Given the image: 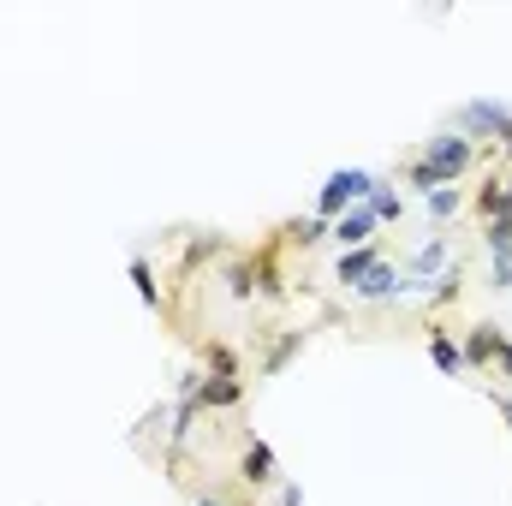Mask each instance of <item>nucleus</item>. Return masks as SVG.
Wrapping results in <instances>:
<instances>
[{
	"label": "nucleus",
	"mask_w": 512,
	"mask_h": 506,
	"mask_svg": "<svg viewBox=\"0 0 512 506\" xmlns=\"http://www.w3.org/2000/svg\"><path fill=\"white\" fill-rule=\"evenodd\" d=\"M471 155H477V143H471V137H459V131L429 137V143H423V155L411 161V185H417V191H441V185H453V179L471 167Z\"/></svg>",
	"instance_id": "f257e3e1"
},
{
	"label": "nucleus",
	"mask_w": 512,
	"mask_h": 506,
	"mask_svg": "<svg viewBox=\"0 0 512 506\" xmlns=\"http://www.w3.org/2000/svg\"><path fill=\"white\" fill-rule=\"evenodd\" d=\"M370 191H376V173H364V167H340V173H328L322 191H316V221H340L346 209L370 203Z\"/></svg>",
	"instance_id": "f03ea898"
},
{
	"label": "nucleus",
	"mask_w": 512,
	"mask_h": 506,
	"mask_svg": "<svg viewBox=\"0 0 512 506\" xmlns=\"http://www.w3.org/2000/svg\"><path fill=\"white\" fill-rule=\"evenodd\" d=\"M417 292V280H405L393 262H376L358 286H352V298H364V304H387V298H411Z\"/></svg>",
	"instance_id": "7ed1b4c3"
},
{
	"label": "nucleus",
	"mask_w": 512,
	"mask_h": 506,
	"mask_svg": "<svg viewBox=\"0 0 512 506\" xmlns=\"http://www.w3.org/2000/svg\"><path fill=\"white\" fill-rule=\"evenodd\" d=\"M459 352H465V370H483V364H495V358H507V352H512V340L501 334V328H471Z\"/></svg>",
	"instance_id": "20e7f679"
},
{
	"label": "nucleus",
	"mask_w": 512,
	"mask_h": 506,
	"mask_svg": "<svg viewBox=\"0 0 512 506\" xmlns=\"http://www.w3.org/2000/svg\"><path fill=\"white\" fill-rule=\"evenodd\" d=\"M471 131H495L501 143L512 137V114L501 108V102H471L465 114H459V137H471Z\"/></svg>",
	"instance_id": "39448f33"
},
{
	"label": "nucleus",
	"mask_w": 512,
	"mask_h": 506,
	"mask_svg": "<svg viewBox=\"0 0 512 506\" xmlns=\"http://www.w3.org/2000/svg\"><path fill=\"white\" fill-rule=\"evenodd\" d=\"M382 221H376V209L370 203H358V209H346L340 221H334V239L346 245V251H358V245H370V233H376Z\"/></svg>",
	"instance_id": "423d86ee"
},
{
	"label": "nucleus",
	"mask_w": 512,
	"mask_h": 506,
	"mask_svg": "<svg viewBox=\"0 0 512 506\" xmlns=\"http://www.w3.org/2000/svg\"><path fill=\"white\" fill-rule=\"evenodd\" d=\"M239 477H245L251 489L280 483V465H274V447H268V441H251V447H245V459H239Z\"/></svg>",
	"instance_id": "0eeeda50"
},
{
	"label": "nucleus",
	"mask_w": 512,
	"mask_h": 506,
	"mask_svg": "<svg viewBox=\"0 0 512 506\" xmlns=\"http://www.w3.org/2000/svg\"><path fill=\"white\" fill-rule=\"evenodd\" d=\"M376 262H382V251H376V245H358V251H340V268H334V274H340V286H358Z\"/></svg>",
	"instance_id": "6e6552de"
},
{
	"label": "nucleus",
	"mask_w": 512,
	"mask_h": 506,
	"mask_svg": "<svg viewBox=\"0 0 512 506\" xmlns=\"http://www.w3.org/2000/svg\"><path fill=\"white\" fill-rule=\"evenodd\" d=\"M477 209H483L489 221H512V179H489V185L477 191Z\"/></svg>",
	"instance_id": "1a4fd4ad"
},
{
	"label": "nucleus",
	"mask_w": 512,
	"mask_h": 506,
	"mask_svg": "<svg viewBox=\"0 0 512 506\" xmlns=\"http://www.w3.org/2000/svg\"><path fill=\"white\" fill-rule=\"evenodd\" d=\"M239 399H245V381H233V376L203 381V405H209V411H227V405H239Z\"/></svg>",
	"instance_id": "9d476101"
},
{
	"label": "nucleus",
	"mask_w": 512,
	"mask_h": 506,
	"mask_svg": "<svg viewBox=\"0 0 512 506\" xmlns=\"http://www.w3.org/2000/svg\"><path fill=\"white\" fill-rule=\"evenodd\" d=\"M429 364H435L441 376H459V370H465V352H459L447 334H429Z\"/></svg>",
	"instance_id": "9b49d317"
},
{
	"label": "nucleus",
	"mask_w": 512,
	"mask_h": 506,
	"mask_svg": "<svg viewBox=\"0 0 512 506\" xmlns=\"http://www.w3.org/2000/svg\"><path fill=\"white\" fill-rule=\"evenodd\" d=\"M131 286H137V298H143V304H149V310H155V304H161V286H155V268H149V262H143V256H131Z\"/></svg>",
	"instance_id": "f8f14e48"
},
{
	"label": "nucleus",
	"mask_w": 512,
	"mask_h": 506,
	"mask_svg": "<svg viewBox=\"0 0 512 506\" xmlns=\"http://www.w3.org/2000/svg\"><path fill=\"white\" fill-rule=\"evenodd\" d=\"M459 203H465V191H459V185L429 191V215H435V221H453V215H459Z\"/></svg>",
	"instance_id": "ddd939ff"
},
{
	"label": "nucleus",
	"mask_w": 512,
	"mask_h": 506,
	"mask_svg": "<svg viewBox=\"0 0 512 506\" xmlns=\"http://www.w3.org/2000/svg\"><path fill=\"white\" fill-rule=\"evenodd\" d=\"M441 262H447V245H441V239H429V245H417V256H411V274L423 280V274H435Z\"/></svg>",
	"instance_id": "4468645a"
},
{
	"label": "nucleus",
	"mask_w": 512,
	"mask_h": 506,
	"mask_svg": "<svg viewBox=\"0 0 512 506\" xmlns=\"http://www.w3.org/2000/svg\"><path fill=\"white\" fill-rule=\"evenodd\" d=\"M370 209H376V221H399V215H405V197H393L382 179H376V191H370Z\"/></svg>",
	"instance_id": "2eb2a0df"
},
{
	"label": "nucleus",
	"mask_w": 512,
	"mask_h": 506,
	"mask_svg": "<svg viewBox=\"0 0 512 506\" xmlns=\"http://www.w3.org/2000/svg\"><path fill=\"white\" fill-rule=\"evenodd\" d=\"M251 280H256V268H251V262H233V268H227V292H233L239 304H245V298L256 292Z\"/></svg>",
	"instance_id": "dca6fc26"
},
{
	"label": "nucleus",
	"mask_w": 512,
	"mask_h": 506,
	"mask_svg": "<svg viewBox=\"0 0 512 506\" xmlns=\"http://www.w3.org/2000/svg\"><path fill=\"white\" fill-rule=\"evenodd\" d=\"M483 245H489V256H512V221H489Z\"/></svg>",
	"instance_id": "f3484780"
},
{
	"label": "nucleus",
	"mask_w": 512,
	"mask_h": 506,
	"mask_svg": "<svg viewBox=\"0 0 512 506\" xmlns=\"http://www.w3.org/2000/svg\"><path fill=\"white\" fill-rule=\"evenodd\" d=\"M298 346H304V334H286V340H280V346L268 352V364H262V370H268V376H274V370H286V358H292Z\"/></svg>",
	"instance_id": "a211bd4d"
},
{
	"label": "nucleus",
	"mask_w": 512,
	"mask_h": 506,
	"mask_svg": "<svg viewBox=\"0 0 512 506\" xmlns=\"http://www.w3.org/2000/svg\"><path fill=\"white\" fill-rule=\"evenodd\" d=\"M209 364H215V376H233V381H239V358H233L227 346H209Z\"/></svg>",
	"instance_id": "6ab92c4d"
},
{
	"label": "nucleus",
	"mask_w": 512,
	"mask_h": 506,
	"mask_svg": "<svg viewBox=\"0 0 512 506\" xmlns=\"http://www.w3.org/2000/svg\"><path fill=\"white\" fill-rule=\"evenodd\" d=\"M429 292H435V298H459V262H447V274H441Z\"/></svg>",
	"instance_id": "aec40b11"
},
{
	"label": "nucleus",
	"mask_w": 512,
	"mask_h": 506,
	"mask_svg": "<svg viewBox=\"0 0 512 506\" xmlns=\"http://www.w3.org/2000/svg\"><path fill=\"white\" fill-rule=\"evenodd\" d=\"M495 292H512V256H495Z\"/></svg>",
	"instance_id": "412c9836"
},
{
	"label": "nucleus",
	"mask_w": 512,
	"mask_h": 506,
	"mask_svg": "<svg viewBox=\"0 0 512 506\" xmlns=\"http://www.w3.org/2000/svg\"><path fill=\"white\" fill-rule=\"evenodd\" d=\"M322 233H328V221H304V227H298V245H316Z\"/></svg>",
	"instance_id": "4be33fe9"
},
{
	"label": "nucleus",
	"mask_w": 512,
	"mask_h": 506,
	"mask_svg": "<svg viewBox=\"0 0 512 506\" xmlns=\"http://www.w3.org/2000/svg\"><path fill=\"white\" fill-rule=\"evenodd\" d=\"M280 506H304V495H298V489L286 483V489H280Z\"/></svg>",
	"instance_id": "5701e85b"
},
{
	"label": "nucleus",
	"mask_w": 512,
	"mask_h": 506,
	"mask_svg": "<svg viewBox=\"0 0 512 506\" xmlns=\"http://www.w3.org/2000/svg\"><path fill=\"white\" fill-rule=\"evenodd\" d=\"M197 506H227V501H221V495H203V501H197Z\"/></svg>",
	"instance_id": "b1692460"
},
{
	"label": "nucleus",
	"mask_w": 512,
	"mask_h": 506,
	"mask_svg": "<svg viewBox=\"0 0 512 506\" xmlns=\"http://www.w3.org/2000/svg\"><path fill=\"white\" fill-rule=\"evenodd\" d=\"M501 376H507V381H512V352H507V358H501Z\"/></svg>",
	"instance_id": "393cba45"
},
{
	"label": "nucleus",
	"mask_w": 512,
	"mask_h": 506,
	"mask_svg": "<svg viewBox=\"0 0 512 506\" xmlns=\"http://www.w3.org/2000/svg\"><path fill=\"white\" fill-rule=\"evenodd\" d=\"M507 417H512V399H507Z\"/></svg>",
	"instance_id": "a878e982"
}]
</instances>
